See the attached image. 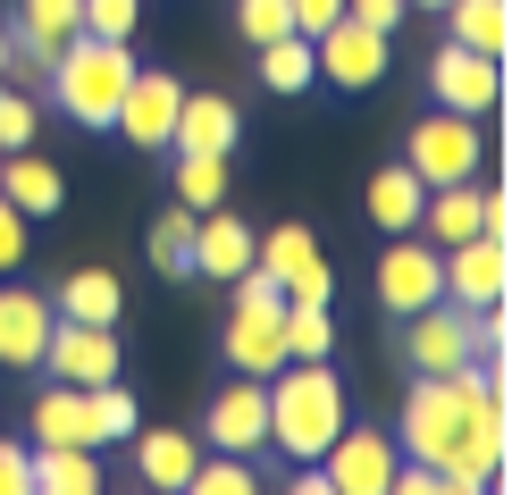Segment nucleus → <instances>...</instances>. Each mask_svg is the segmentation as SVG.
<instances>
[{
    "instance_id": "10",
    "label": "nucleus",
    "mask_w": 512,
    "mask_h": 495,
    "mask_svg": "<svg viewBox=\"0 0 512 495\" xmlns=\"http://www.w3.org/2000/svg\"><path fill=\"white\" fill-rule=\"evenodd\" d=\"M403 361H412V378H437V370H462V361H479V344H471V311L462 303H437L429 311H412L403 319Z\"/></svg>"
},
{
    "instance_id": "32",
    "label": "nucleus",
    "mask_w": 512,
    "mask_h": 495,
    "mask_svg": "<svg viewBox=\"0 0 512 495\" xmlns=\"http://www.w3.org/2000/svg\"><path fill=\"white\" fill-rule=\"evenodd\" d=\"M185 487H194V495H252L261 479H252V454H219V462H194Z\"/></svg>"
},
{
    "instance_id": "28",
    "label": "nucleus",
    "mask_w": 512,
    "mask_h": 495,
    "mask_svg": "<svg viewBox=\"0 0 512 495\" xmlns=\"http://www.w3.org/2000/svg\"><path fill=\"white\" fill-rule=\"evenodd\" d=\"M277 328H286V361H328L336 353L328 303H286V311H277Z\"/></svg>"
},
{
    "instance_id": "15",
    "label": "nucleus",
    "mask_w": 512,
    "mask_h": 495,
    "mask_svg": "<svg viewBox=\"0 0 512 495\" xmlns=\"http://www.w3.org/2000/svg\"><path fill=\"white\" fill-rule=\"evenodd\" d=\"M51 294L34 286H0V370H42V344H51Z\"/></svg>"
},
{
    "instance_id": "17",
    "label": "nucleus",
    "mask_w": 512,
    "mask_h": 495,
    "mask_svg": "<svg viewBox=\"0 0 512 495\" xmlns=\"http://www.w3.org/2000/svg\"><path fill=\"white\" fill-rule=\"evenodd\" d=\"M236 101L227 93H185L177 101V126H168V152H219V160H236Z\"/></svg>"
},
{
    "instance_id": "33",
    "label": "nucleus",
    "mask_w": 512,
    "mask_h": 495,
    "mask_svg": "<svg viewBox=\"0 0 512 495\" xmlns=\"http://www.w3.org/2000/svg\"><path fill=\"white\" fill-rule=\"evenodd\" d=\"M76 17H84V34L135 42V26H143V0H76Z\"/></svg>"
},
{
    "instance_id": "12",
    "label": "nucleus",
    "mask_w": 512,
    "mask_h": 495,
    "mask_svg": "<svg viewBox=\"0 0 512 495\" xmlns=\"http://www.w3.org/2000/svg\"><path fill=\"white\" fill-rule=\"evenodd\" d=\"M177 101H185V84L168 76V68H135V76H126V101H118V118H110V135H126L135 152H168Z\"/></svg>"
},
{
    "instance_id": "38",
    "label": "nucleus",
    "mask_w": 512,
    "mask_h": 495,
    "mask_svg": "<svg viewBox=\"0 0 512 495\" xmlns=\"http://www.w3.org/2000/svg\"><path fill=\"white\" fill-rule=\"evenodd\" d=\"M403 9H412V0H345V17H361V26H378V34H395Z\"/></svg>"
},
{
    "instance_id": "8",
    "label": "nucleus",
    "mask_w": 512,
    "mask_h": 495,
    "mask_svg": "<svg viewBox=\"0 0 512 495\" xmlns=\"http://www.w3.org/2000/svg\"><path fill=\"white\" fill-rule=\"evenodd\" d=\"M311 59H319V84H336V93H370V84L387 76V34L361 26V17H336V26L311 34Z\"/></svg>"
},
{
    "instance_id": "1",
    "label": "nucleus",
    "mask_w": 512,
    "mask_h": 495,
    "mask_svg": "<svg viewBox=\"0 0 512 495\" xmlns=\"http://www.w3.org/2000/svg\"><path fill=\"white\" fill-rule=\"evenodd\" d=\"M395 454L429 462L437 470V495H479V487H512V412L504 395L479 378V361L462 370H437V378H412L403 395V420H395Z\"/></svg>"
},
{
    "instance_id": "25",
    "label": "nucleus",
    "mask_w": 512,
    "mask_h": 495,
    "mask_svg": "<svg viewBox=\"0 0 512 495\" xmlns=\"http://www.w3.org/2000/svg\"><path fill=\"white\" fill-rule=\"evenodd\" d=\"M101 462L93 445H34V495H93Z\"/></svg>"
},
{
    "instance_id": "27",
    "label": "nucleus",
    "mask_w": 512,
    "mask_h": 495,
    "mask_svg": "<svg viewBox=\"0 0 512 495\" xmlns=\"http://www.w3.org/2000/svg\"><path fill=\"white\" fill-rule=\"evenodd\" d=\"M261 84H269V93H311V84H319L311 34H277V42H261Z\"/></svg>"
},
{
    "instance_id": "4",
    "label": "nucleus",
    "mask_w": 512,
    "mask_h": 495,
    "mask_svg": "<svg viewBox=\"0 0 512 495\" xmlns=\"http://www.w3.org/2000/svg\"><path fill=\"white\" fill-rule=\"evenodd\" d=\"M479 160H487V118L429 110L403 135V168H412L420 185H462V177H479Z\"/></svg>"
},
{
    "instance_id": "9",
    "label": "nucleus",
    "mask_w": 512,
    "mask_h": 495,
    "mask_svg": "<svg viewBox=\"0 0 512 495\" xmlns=\"http://www.w3.org/2000/svg\"><path fill=\"white\" fill-rule=\"evenodd\" d=\"M202 445L210 454H261L269 445V378H227L202 412Z\"/></svg>"
},
{
    "instance_id": "21",
    "label": "nucleus",
    "mask_w": 512,
    "mask_h": 495,
    "mask_svg": "<svg viewBox=\"0 0 512 495\" xmlns=\"http://www.w3.org/2000/svg\"><path fill=\"white\" fill-rule=\"evenodd\" d=\"M51 311L59 319H93V328H118L126 286H118L110 269H68V277H59V294H51Z\"/></svg>"
},
{
    "instance_id": "37",
    "label": "nucleus",
    "mask_w": 512,
    "mask_h": 495,
    "mask_svg": "<svg viewBox=\"0 0 512 495\" xmlns=\"http://www.w3.org/2000/svg\"><path fill=\"white\" fill-rule=\"evenodd\" d=\"M26 244H34V235H26V210H17L9 193H0V277H9L17 261H26Z\"/></svg>"
},
{
    "instance_id": "30",
    "label": "nucleus",
    "mask_w": 512,
    "mask_h": 495,
    "mask_svg": "<svg viewBox=\"0 0 512 495\" xmlns=\"http://www.w3.org/2000/svg\"><path fill=\"white\" fill-rule=\"evenodd\" d=\"M177 202L185 210H219L227 202V160L219 152H177Z\"/></svg>"
},
{
    "instance_id": "24",
    "label": "nucleus",
    "mask_w": 512,
    "mask_h": 495,
    "mask_svg": "<svg viewBox=\"0 0 512 495\" xmlns=\"http://www.w3.org/2000/svg\"><path fill=\"white\" fill-rule=\"evenodd\" d=\"M420 202H429V185H420L403 160L370 177V227H378V235H403V227H420Z\"/></svg>"
},
{
    "instance_id": "5",
    "label": "nucleus",
    "mask_w": 512,
    "mask_h": 495,
    "mask_svg": "<svg viewBox=\"0 0 512 495\" xmlns=\"http://www.w3.org/2000/svg\"><path fill=\"white\" fill-rule=\"evenodd\" d=\"M429 101L462 110V118H496L504 110V59H487V51L445 34V51H429Z\"/></svg>"
},
{
    "instance_id": "29",
    "label": "nucleus",
    "mask_w": 512,
    "mask_h": 495,
    "mask_svg": "<svg viewBox=\"0 0 512 495\" xmlns=\"http://www.w3.org/2000/svg\"><path fill=\"white\" fill-rule=\"evenodd\" d=\"M252 261H261L277 286H286L294 269H311V261H319V235H311L303 219H286V227H269V235H261V252H252Z\"/></svg>"
},
{
    "instance_id": "7",
    "label": "nucleus",
    "mask_w": 512,
    "mask_h": 495,
    "mask_svg": "<svg viewBox=\"0 0 512 495\" xmlns=\"http://www.w3.org/2000/svg\"><path fill=\"white\" fill-rule=\"evenodd\" d=\"M437 269H445V303H462V311H487L512 294V244L504 235H462V244L437 252Z\"/></svg>"
},
{
    "instance_id": "16",
    "label": "nucleus",
    "mask_w": 512,
    "mask_h": 495,
    "mask_svg": "<svg viewBox=\"0 0 512 495\" xmlns=\"http://www.w3.org/2000/svg\"><path fill=\"white\" fill-rule=\"evenodd\" d=\"M252 252H261V235H252L227 202L219 210H194V277H219V286H227V277L252 269Z\"/></svg>"
},
{
    "instance_id": "2",
    "label": "nucleus",
    "mask_w": 512,
    "mask_h": 495,
    "mask_svg": "<svg viewBox=\"0 0 512 495\" xmlns=\"http://www.w3.org/2000/svg\"><path fill=\"white\" fill-rule=\"evenodd\" d=\"M143 59H135V42H110V34H68L59 42V59H51V76H42V93L59 101V118L84 126V135H101V126L118 118V101H126V76H135Z\"/></svg>"
},
{
    "instance_id": "36",
    "label": "nucleus",
    "mask_w": 512,
    "mask_h": 495,
    "mask_svg": "<svg viewBox=\"0 0 512 495\" xmlns=\"http://www.w3.org/2000/svg\"><path fill=\"white\" fill-rule=\"evenodd\" d=\"M0 495H34V445L0 437Z\"/></svg>"
},
{
    "instance_id": "18",
    "label": "nucleus",
    "mask_w": 512,
    "mask_h": 495,
    "mask_svg": "<svg viewBox=\"0 0 512 495\" xmlns=\"http://www.w3.org/2000/svg\"><path fill=\"white\" fill-rule=\"evenodd\" d=\"M0 193H9L26 219H59V210H68V177H59L51 160H34V152H0Z\"/></svg>"
},
{
    "instance_id": "14",
    "label": "nucleus",
    "mask_w": 512,
    "mask_h": 495,
    "mask_svg": "<svg viewBox=\"0 0 512 495\" xmlns=\"http://www.w3.org/2000/svg\"><path fill=\"white\" fill-rule=\"evenodd\" d=\"M277 311H286V303H277ZM277 311H261V303L227 311L219 353H227V370H236V378H277V370H286V328H277Z\"/></svg>"
},
{
    "instance_id": "23",
    "label": "nucleus",
    "mask_w": 512,
    "mask_h": 495,
    "mask_svg": "<svg viewBox=\"0 0 512 495\" xmlns=\"http://www.w3.org/2000/svg\"><path fill=\"white\" fill-rule=\"evenodd\" d=\"M445 34L487 51V59H504L512 51V0H445Z\"/></svg>"
},
{
    "instance_id": "11",
    "label": "nucleus",
    "mask_w": 512,
    "mask_h": 495,
    "mask_svg": "<svg viewBox=\"0 0 512 495\" xmlns=\"http://www.w3.org/2000/svg\"><path fill=\"white\" fill-rule=\"evenodd\" d=\"M42 370L68 378V386H101V378L126 370V344H118V328H93V319H51Z\"/></svg>"
},
{
    "instance_id": "3",
    "label": "nucleus",
    "mask_w": 512,
    "mask_h": 495,
    "mask_svg": "<svg viewBox=\"0 0 512 495\" xmlns=\"http://www.w3.org/2000/svg\"><path fill=\"white\" fill-rule=\"evenodd\" d=\"M345 428V378L328 361H286L269 378V445L286 462H319Z\"/></svg>"
},
{
    "instance_id": "20",
    "label": "nucleus",
    "mask_w": 512,
    "mask_h": 495,
    "mask_svg": "<svg viewBox=\"0 0 512 495\" xmlns=\"http://www.w3.org/2000/svg\"><path fill=\"white\" fill-rule=\"evenodd\" d=\"M34 445H93V395L68 386V378H51V395H34Z\"/></svg>"
},
{
    "instance_id": "22",
    "label": "nucleus",
    "mask_w": 512,
    "mask_h": 495,
    "mask_svg": "<svg viewBox=\"0 0 512 495\" xmlns=\"http://www.w3.org/2000/svg\"><path fill=\"white\" fill-rule=\"evenodd\" d=\"M420 235L445 252V244H462V235H479V177H462V185H429V202H420Z\"/></svg>"
},
{
    "instance_id": "41",
    "label": "nucleus",
    "mask_w": 512,
    "mask_h": 495,
    "mask_svg": "<svg viewBox=\"0 0 512 495\" xmlns=\"http://www.w3.org/2000/svg\"><path fill=\"white\" fill-rule=\"evenodd\" d=\"M412 9H445V0H412Z\"/></svg>"
},
{
    "instance_id": "26",
    "label": "nucleus",
    "mask_w": 512,
    "mask_h": 495,
    "mask_svg": "<svg viewBox=\"0 0 512 495\" xmlns=\"http://www.w3.org/2000/svg\"><path fill=\"white\" fill-rule=\"evenodd\" d=\"M143 252H152L160 277H194V210L168 202L160 219H152V235H143Z\"/></svg>"
},
{
    "instance_id": "34",
    "label": "nucleus",
    "mask_w": 512,
    "mask_h": 495,
    "mask_svg": "<svg viewBox=\"0 0 512 495\" xmlns=\"http://www.w3.org/2000/svg\"><path fill=\"white\" fill-rule=\"evenodd\" d=\"M236 34L261 51V42H277V34H294V9L286 0H236Z\"/></svg>"
},
{
    "instance_id": "13",
    "label": "nucleus",
    "mask_w": 512,
    "mask_h": 495,
    "mask_svg": "<svg viewBox=\"0 0 512 495\" xmlns=\"http://www.w3.org/2000/svg\"><path fill=\"white\" fill-rule=\"evenodd\" d=\"M395 437H378V428H336V445L319 454V470H328V495H387V479H395Z\"/></svg>"
},
{
    "instance_id": "40",
    "label": "nucleus",
    "mask_w": 512,
    "mask_h": 495,
    "mask_svg": "<svg viewBox=\"0 0 512 495\" xmlns=\"http://www.w3.org/2000/svg\"><path fill=\"white\" fill-rule=\"evenodd\" d=\"M0 68H9V26H0Z\"/></svg>"
},
{
    "instance_id": "31",
    "label": "nucleus",
    "mask_w": 512,
    "mask_h": 495,
    "mask_svg": "<svg viewBox=\"0 0 512 495\" xmlns=\"http://www.w3.org/2000/svg\"><path fill=\"white\" fill-rule=\"evenodd\" d=\"M93 395V445H126L143 428V412H135V395H126L118 378H101V386H84Z\"/></svg>"
},
{
    "instance_id": "6",
    "label": "nucleus",
    "mask_w": 512,
    "mask_h": 495,
    "mask_svg": "<svg viewBox=\"0 0 512 495\" xmlns=\"http://www.w3.org/2000/svg\"><path fill=\"white\" fill-rule=\"evenodd\" d=\"M437 294H445L437 244H429L420 227L387 235V252H378V311H387V319H412V311H429Z\"/></svg>"
},
{
    "instance_id": "19",
    "label": "nucleus",
    "mask_w": 512,
    "mask_h": 495,
    "mask_svg": "<svg viewBox=\"0 0 512 495\" xmlns=\"http://www.w3.org/2000/svg\"><path fill=\"white\" fill-rule=\"evenodd\" d=\"M135 470H143V487H168L177 495L185 479H194V462H202V437H177V428H135Z\"/></svg>"
},
{
    "instance_id": "39",
    "label": "nucleus",
    "mask_w": 512,
    "mask_h": 495,
    "mask_svg": "<svg viewBox=\"0 0 512 495\" xmlns=\"http://www.w3.org/2000/svg\"><path fill=\"white\" fill-rule=\"evenodd\" d=\"M286 9H294V34H319V26L345 17V0H286Z\"/></svg>"
},
{
    "instance_id": "35",
    "label": "nucleus",
    "mask_w": 512,
    "mask_h": 495,
    "mask_svg": "<svg viewBox=\"0 0 512 495\" xmlns=\"http://www.w3.org/2000/svg\"><path fill=\"white\" fill-rule=\"evenodd\" d=\"M0 152H34V93L0 84Z\"/></svg>"
}]
</instances>
